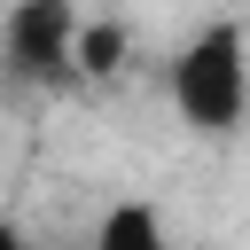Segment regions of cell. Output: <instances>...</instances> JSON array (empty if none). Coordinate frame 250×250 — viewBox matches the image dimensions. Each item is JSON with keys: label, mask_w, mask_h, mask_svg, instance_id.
Here are the masks:
<instances>
[{"label": "cell", "mask_w": 250, "mask_h": 250, "mask_svg": "<svg viewBox=\"0 0 250 250\" xmlns=\"http://www.w3.org/2000/svg\"><path fill=\"white\" fill-rule=\"evenodd\" d=\"M172 102H180L188 125L234 133V117L250 102V70H242V31L234 23H211L203 39H188V55L172 62Z\"/></svg>", "instance_id": "6da1fadb"}, {"label": "cell", "mask_w": 250, "mask_h": 250, "mask_svg": "<svg viewBox=\"0 0 250 250\" xmlns=\"http://www.w3.org/2000/svg\"><path fill=\"white\" fill-rule=\"evenodd\" d=\"M70 39H78V16L62 0H31L8 16V62L23 78H62L70 70Z\"/></svg>", "instance_id": "7a4b0ae2"}, {"label": "cell", "mask_w": 250, "mask_h": 250, "mask_svg": "<svg viewBox=\"0 0 250 250\" xmlns=\"http://www.w3.org/2000/svg\"><path fill=\"white\" fill-rule=\"evenodd\" d=\"M94 250H172V242H164V227H156L148 203H117V211L102 219V242H94Z\"/></svg>", "instance_id": "3957f363"}, {"label": "cell", "mask_w": 250, "mask_h": 250, "mask_svg": "<svg viewBox=\"0 0 250 250\" xmlns=\"http://www.w3.org/2000/svg\"><path fill=\"white\" fill-rule=\"evenodd\" d=\"M70 62H78V70H94V78H109V70L125 62V23H78Z\"/></svg>", "instance_id": "277c9868"}, {"label": "cell", "mask_w": 250, "mask_h": 250, "mask_svg": "<svg viewBox=\"0 0 250 250\" xmlns=\"http://www.w3.org/2000/svg\"><path fill=\"white\" fill-rule=\"evenodd\" d=\"M0 250H23V242H16V227H0Z\"/></svg>", "instance_id": "5b68a950"}]
</instances>
